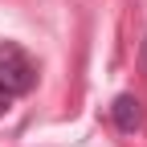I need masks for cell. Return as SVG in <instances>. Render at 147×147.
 <instances>
[{
	"label": "cell",
	"instance_id": "obj_2",
	"mask_svg": "<svg viewBox=\"0 0 147 147\" xmlns=\"http://www.w3.org/2000/svg\"><path fill=\"white\" fill-rule=\"evenodd\" d=\"M110 119H115L119 131H139L143 127V102L135 94H119L115 102H110Z\"/></svg>",
	"mask_w": 147,
	"mask_h": 147
},
{
	"label": "cell",
	"instance_id": "obj_1",
	"mask_svg": "<svg viewBox=\"0 0 147 147\" xmlns=\"http://www.w3.org/2000/svg\"><path fill=\"white\" fill-rule=\"evenodd\" d=\"M37 86V61L16 45V41H0V115L25 98Z\"/></svg>",
	"mask_w": 147,
	"mask_h": 147
}]
</instances>
